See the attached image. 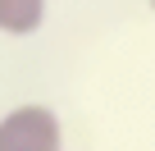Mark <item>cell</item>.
<instances>
[{"mask_svg":"<svg viewBox=\"0 0 155 151\" xmlns=\"http://www.w3.org/2000/svg\"><path fill=\"white\" fill-rule=\"evenodd\" d=\"M0 151H64V124L50 105L23 101L0 115Z\"/></svg>","mask_w":155,"mask_h":151,"instance_id":"1","label":"cell"},{"mask_svg":"<svg viewBox=\"0 0 155 151\" xmlns=\"http://www.w3.org/2000/svg\"><path fill=\"white\" fill-rule=\"evenodd\" d=\"M46 23V0H0V32L5 37H32Z\"/></svg>","mask_w":155,"mask_h":151,"instance_id":"2","label":"cell"}]
</instances>
